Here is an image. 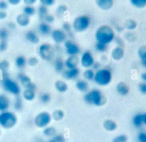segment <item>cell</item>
<instances>
[{"label": "cell", "mask_w": 146, "mask_h": 142, "mask_svg": "<svg viewBox=\"0 0 146 142\" xmlns=\"http://www.w3.org/2000/svg\"><path fill=\"white\" fill-rule=\"evenodd\" d=\"M133 125L136 128H140L143 125L142 113H137L134 115L132 119Z\"/></svg>", "instance_id": "29"}, {"label": "cell", "mask_w": 146, "mask_h": 142, "mask_svg": "<svg viewBox=\"0 0 146 142\" xmlns=\"http://www.w3.org/2000/svg\"><path fill=\"white\" fill-rule=\"evenodd\" d=\"M64 46L67 54L70 56H76L80 51L79 46L70 40H66L64 42Z\"/></svg>", "instance_id": "10"}, {"label": "cell", "mask_w": 146, "mask_h": 142, "mask_svg": "<svg viewBox=\"0 0 146 142\" xmlns=\"http://www.w3.org/2000/svg\"><path fill=\"white\" fill-rule=\"evenodd\" d=\"M39 3L40 5L48 7L54 5L55 3V1L54 0H40Z\"/></svg>", "instance_id": "45"}, {"label": "cell", "mask_w": 146, "mask_h": 142, "mask_svg": "<svg viewBox=\"0 0 146 142\" xmlns=\"http://www.w3.org/2000/svg\"><path fill=\"white\" fill-rule=\"evenodd\" d=\"M43 21V22L50 25L55 21V17L51 14H48L44 17Z\"/></svg>", "instance_id": "46"}, {"label": "cell", "mask_w": 146, "mask_h": 142, "mask_svg": "<svg viewBox=\"0 0 146 142\" xmlns=\"http://www.w3.org/2000/svg\"><path fill=\"white\" fill-rule=\"evenodd\" d=\"M142 119H143V124L146 126V112L142 113Z\"/></svg>", "instance_id": "57"}, {"label": "cell", "mask_w": 146, "mask_h": 142, "mask_svg": "<svg viewBox=\"0 0 146 142\" xmlns=\"http://www.w3.org/2000/svg\"><path fill=\"white\" fill-rule=\"evenodd\" d=\"M95 37L97 42L108 45L114 40L115 34L113 29L110 26L103 25L96 30Z\"/></svg>", "instance_id": "1"}, {"label": "cell", "mask_w": 146, "mask_h": 142, "mask_svg": "<svg viewBox=\"0 0 146 142\" xmlns=\"http://www.w3.org/2000/svg\"><path fill=\"white\" fill-rule=\"evenodd\" d=\"M17 79L25 89H30L35 91L36 90V85L31 81L30 77L27 74L20 72L17 74Z\"/></svg>", "instance_id": "9"}, {"label": "cell", "mask_w": 146, "mask_h": 142, "mask_svg": "<svg viewBox=\"0 0 146 142\" xmlns=\"http://www.w3.org/2000/svg\"><path fill=\"white\" fill-rule=\"evenodd\" d=\"M111 57L115 61L121 60L124 56V50L122 47L116 46L111 51Z\"/></svg>", "instance_id": "19"}, {"label": "cell", "mask_w": 146, "mask_h": 142, "mask_svg": "<svg viewBox=\"0 0 146 142\" xmlns=\"http://www.w3.org/2000/svg\"><path fill=\"white\" fill-rule=\"evenodd\" d=\"M50 35L52 41L56 44H60L63 42L64 43L67 38V34L60 29L52 30Z\"/></svg>", "instance_id": "11"}, {"label": "cell", "mask_w": 146, "mask_h": 142, "mask_svg": "<svg viewBox=\"0 0 146 142\" xmlns=\"http://www.w3.org/2000/svg\"><path fill=\"white\" fill-rule=\"evenodd\" d=\"M137 22L133 19H128L125 21L124 26L128 30L131 31L135 30L137 27Z\"/></svg>", "instance_id": "33"}, {"label": "cell", "mask_w": 146, "mask_h": 142, "mask_svg": "<svg viewBox=\"0 0 146 142\" xmlns=\"http://www.w3.org/2000/svg\"><path fill=\"white\" fill-rule=\"evenodd\" d=\"M84 101L88 104L94 105L97 107L104 105L106 101V98L98 89H92L86 93L83 97Z\"/></svg>", "instance_id": "2"}, {"label": "cell", "mask_w": 146, "mask_h": 142, "mask_svg": "<svg viewBox=\"0 0 146 142\" xmlns=\"http://www.w3.org/2000/svg\"><path fill=\"white\" fill-rule=\"evenodd\" d=\"M55 142H66V139L62 134H56L52 138Z\"/></svg>", "instance_id": "48"}, {"label": "cell", "mask_w": 146, "mask_h": 142, "mask_svg": "<svg viewBox=\"0 0 146 142\" xmlns=\"http://www.w3.org/2000/svg\"><path fill=\"white\" fill-rule=\"evenodd\" d=\"M95 3L96 6L103 10H108L111 9L114 4L113 0H96Z\"/></svg>", "instance_id": "18"}, {"label": "cell", "mask_w": 146, "mask_h": 142, "mask_svg": "<svg viewBox=\"0 0 146 142\" xmlns=\"http://www.w3.org/2000/svg\"><path fill=\"white\" fill-rule=\"evenodd\" d=\"M80 62L83 68L88 69L92 66L95 61L92 53L89 51H86L82 54Z\"/></svg>", "instance_id": "12"}, {"label": "cell", "mask_w": 146, "mask_h": 142, "mask_svg": "<svg viewBox=\"0 0 146 142\" xmlns=\"http://www.w3.org/2000/svg\"><path fill=\"white\" fill-rule=\"evenodd\" d=\"M43 135L47 137H53L56 134V129L52 126H47L43 128Z\"/></svg>", "instance_id": "28"}, {"label": "cell", "mask_w": 146, "mask_h": 142, "mask_svg": "<svg viewBox=\"0 0 146 142\" xmlns=\"http://www.w3.org/2000/svg\"><path fill=\"white\" fill-rule=\"evenodd\" d=\"M22 97L27 101H32L36 97V91L30 89H25L22 93Z\"/></svg>", "instance_id": "22"}, {"label": "cell", "mask_w": 146, "mask_h": 142, "mask_svg": "<svg viewBox=\"0 0 146 142\" xmlns=\"http://www.w3.org/2000/svg\"><path fill=\"white\" fill-rule=\"evenodd\" d=\"M141 78L144 81V82H146V73H143L141 74Z\"/></svg>", "instance_id": "59"}, {"label": "cell", "mask_w": 146, "mask_h": 142, "mask_svg": "<svg viewBox=\"0 0 146 142\" xmlns=\"http://www.w3.org/2000/svg\"><path fill=\"white\" fill-rule=\"evenodd\" d=\"M80 71L78 68L67 69L62 72V77L66 80H72L76 78L79 74Z\"/></svg>", "instance_id": "13"}, {"label": "cell", "mask_w": 146, "mask_h": 142, "mask_svg": "<svg viewBox=\"0 0 146 142\" xmlns=\"http://www.w3.org/2000/svg\"><path fill=\"white\" fill-rule=\"evenodd\" d=\"M141 64L143 67H144V68H146V60L141 61Z\"/></svg>", "instance_id": "60"}, {"label": "cell", "mask_w": 146, "mask_h": 142, "mask_svg": "<svg viewBox=\"0 0 146 142\" xmlns=\"http://www.w3.org/2000/svg\"><path fill=\"white\" fill-rule=\"evenodd\" d=\"M54 87L56 91L59 93H64L68 90V85L63 80H58L55 82Z\"/></svg>", "instance_id": "23"}, {"label": "cell", "mask_w": 146, "mask_h": 142, "mask_svg": "<svg viewBox=\"0 0 146 142\" xmlns=\"http://www.w3.org/2000/svg\"><path fill=\"white\" fill-rule=\"evenodd\" d=\"M38 53L39 57L43 60L49 61L54 57V49L52 46L48 43H43L38 48Z\"/></svg>", "instance_id": "8"}, {"label": "cell", "mask_w": 146, "mask_h": 142, "mask_svg": "<svg viewBox=\"0 0 146 142\" xmlns=\"http://www.w3.org/2000/svg\"><path fill=\"white\" fill-rule=\"evenodd\" d=\"M138 88L141 93L143 94H146V82H143L139 84Z\"/></svg>", "instance_id": "50"}, {"label": "cell", "mask_w": 146, "mask_h": 142, "mask_svg": "<svg viewBox=\"0 0 146 142\" xmlns=\"http://www.w3.org/2000/svg\"><path fill=\"white\" fill-rule=\"evenodd\" d=\"M39 33L42 36H47L51 33V27L50 24H48L44 22H41L38 27Z\"/></svg>", "instance_id": "20"}, {"label": "cell", "mask_w": 146, "mask_h": 142, "mask_svg": "<svg viewBox=\"0 0 146 142\" xmlns=\"http://www.w3.org/2000/svg\"><path fill=\"white\" fill-rule=\"evenodd\" d=\"M34 142H44V140L42 138H36Z\"/></svg>", "instance_id": "61"}, {"label": "cell", "mask_w": 146, "mask_h": 142, "mask_svg": "<svg viewBox=\"0 0 146 142\" xmlns=\"http://www.w3.org/2000/svg\"><path fill=\"white\" fill-rule=\"evenodd\" d=\"M25 38L32 44H37L39 42V37L38 34L34 30H29L25 33Z\"/></svg>", "instance_id": "17"}, {"label": "cell", "mask_w": 146, "mask_h": 142, "mask_svg": "<svg viewBox=\"0 0 146 142\" xmlns=\"http://www.w3.org/2000/svg\"><path fill=\"white\" fill-rule=\"evenodd\" d=\"M9 7V4L7 1H0V10L6 11Z\"/></svg>", "instance_id": "52"}, {"label": "cell", "mask_w": 146, "mask_h": 142, "mask_svg": "<svg viewBox=\"0 0 146 142\" xmlns=\"http://www.w3.org/2000/svg\"><path fill=\"white\" fill-rule=\"evenodd\" d=\"M137 54L141 61L146 60V45H142L139 47L137 50Z\"/></svg>", "instance_id": "38"}, {"label": "cell", "mask_w": 146, "mask_h": 142, "mask_svg": "<svg viewBox=\"0 0 146 142\" xmlns=\"http://www.w3.org/2000/svg\"><path fill=\"white\" fill-rule=\"evenodd\" d=\"M11 105L9 97L5 93L0 94V112L8 111Z\"/></svg>", "instance_id": "15"}, {"label": "cell", "mask_w": 146, "mask_h": 142, "mask_svg": "<svg viewBox=\"0 0 146 142\" xmlns=\"http://www.w3.org/2000/svg\"><path fill=\"white\" fill-rule=\"evenodd\" d=\"M67 10V6L61 4V5H59L57 7L56 10V14L60 16V15H63L66 13Z\"/></svg>", "instance_id": "44"}, {"label": "cell", "mask_w": 146, "mask_h": 142, "mask_svg": "<svg viewBox=\"0 0 146 142\" xmlns=\"http://www.w3.org/2000/svg\"><path fill=\"white\" fill-rule=\"evenodd\" d=\"M10 30L6 27H1L0 28V41H6L9 37Z\"/></svg>", "instance_id": "39"}, {"label": "cell", "mask_w": 146, "mask_h": 142, "mask_svg": "<svg viewBox=\"0 0 146 142\" xmlns=\"http://www.w3.org/2000/svg\"><path fill=\"white\" fill-rule=\"evenodd\" d=\"M0 135H1V129H0Z\"/></svg>", "instance_id": "63"}, {"label": "cell", "mask_w": 146, "mask_h": 142, "mask_svg": "<svg viewBox=\"0 0 146 142\" xmlns=\"http://www.w3.org/2000/svg\"><path fill=\"white\" fill-rule=\"evenodd\" d=\"M79 59L77 56H70L64 61V65L67 69H72L77 68L79 63Z\"/></svg>", "instance_id": "16"}, {"label": "cell", "mask_w": 146, "mask_h": 142, "mask_svg": "<svg viewBox=\"0 0 146 142\" xmlns=\"http://www.w3.org/2000/svg\"><path fill=\"white\" fill-rule=\"evenodd\" d=\"M47 142H55V141L54 140H52V139H50V140H48Z\"/></svg>", "instance_id": "62"}, {"label": "cell", "mask_w": 146, "mask_h": 142, "mask_svg": "<svg viewBox=\"0 0 146 142\" xmlns=\"http://www.w3.org/2000/svg\"><path fill=\"white\" fill-rule=\"evenodd\" d=\"M15 65L18 69H23L27 65V59L23 56H18L15 58Z\"/></svg>", "instance_id": "26"}, {"label": "cell", "mask_w": 146, "mask_h": 142, "mask_svg": "<svg viewBox=\"0 0 146 142\" xmlns=\"http://www.w3.org/2000/svg\"><path fill=\"white\" fill-rule=\"evenodd\" d=\"M15 22L17 25L22 27H26L30 23V17L25 15L23 13L17 15Z\"/></svg>", "instance_id": "14"}, {"label": "cell", "mask_w": 146, "mask_h": 142, "mask_svg": "<svg viewBox=\"0 0 146 142\" xmlns=\"http://www.w3.org/2000/svg\"><path fill=\"white\" fill-rule=\"evenodd\" d=\"M108 46L106 44L97 42L95 45V49L99 52H104L107 50Z\"/></svg>", "instance_id": "43"}, {"label": "cell", "mask_w": 146, "mask_h": 142, "mask_svg": "<svg viewBox=\"0 0 146 142\" xmlns=\"http://www.w3.org/2000/svg\"><path fill=\"white\" fill-rule=\"evenodd\" d=\"M7 17V13L6 11L0 10V20H4Z\"/></svg>", "instance_id": "56"}, {"label": "cell", "mask_w": 146, "mask_h": 142, "mask_svg": "<svg viewBox=\"0 0 146 142\" xmlns=\"http://www.w3.org/2000/svg\"><path fill=\"white\" fill-rule=\"evenodd\" d=\"M1 82L2 87L6 92L15 96H19L21 89L18 82L10 78L9 76L2 77Z\"/></svg>", "instance_id": "5"}, {"label": "cell", "mask_w": 146, "mask_h": 142, "mask_svg": "<svg viewBox=\"0 0 146 142\" xmlns=\"http://www.w3.org/2000/svg\"><path fill=\"white\" fill-rule=\"evenodd\" d=\"M39 63L38 58L35 56H31L27 60V65L31 67H35Z\"/></svg>", "instance_id": "41"}, {"label": "cell", "mask_w": 146, "mask_h": 142, "mask_svg": "<svg viewBox=\"0 0 146 142\" xmlns=\"http://www.w3.org/2000/svg\"><path fill=\"white\" fill-rule=\"evenodd\" d=\"M103 127L106 131L112 132L117 128V124L113 120L106 119L103 123Z\"/></svg>", "instance_id": "24"}, {"label": "cell", "mask_w": 146, "mask_h": 142, "mask_svg": "<svg viewBox=\"0 0 146 142\" xmlns=\"http://www.w3.org/2000/svg\"><path fill=\"white\" fill-rule=\"evenodd\" d=\"M13 107L17 111H20L22 110L23 108V101L22 97H20L19 96H15L13 102Z\"/></svg>", "instance_id": "30"}, {"label": "cell", "mask_w": 146, "mask_h": 142, "mask_svg": "<svg viewBox=\"0 0 146 142\" xmlns=\"http://www.w3.org/2000/svg\"><path fill=\"white\" fill-rule=\"evenodd\" d=\"M51 117L55 121H60L64 117V112L62 109H56L51 114Z\"/></svg>", "instance_id": "31"}, {"label": "cell", "mask_w": 146, "mask_h": 142, "mask_svg": "<svg viewBox=\"0 0 146 142\" xmlns=\"http://www.w3.org/2000/svg\"><path fill=\"white\" fill-rule=\"evenodd\" d=\"M112 74L111 71L107 68H100L95 73L94 81L99 86H107L111 82Z\"/></svg>", "instance_id": "4"}, {"label": "cell", "mask_w": 146, "mask_h": 142, "mask_svg": "<svg viewBox=\"0 0 146 142\" xmlns=\"http://www.w3.org/2000/svg\"><path fill=\"white\" fill-rule=\"evenodd\" d=\"M51 97L50 93L47 92H44L40 94L39 100L43 104H47L51 100Z\"/></svg>", "instance_id": "40"}, {"label": "cell", "mask_w": 146, "mask_h": 142, "mask_svg": "<svg viewBox=\"0 0 146 142\" xmlns=\"http://www.w3.org/2000/svg\"><path fill=\"white\" fill-rule=\"evenodd\" d=\"M137 139L139 142H146V132H140L138 133Z\"/></svg>", "instance_id": "49"}, {"label": "cell", "mask_w": 146, "mask_h": 142, "mask_svg": "<svg viewBox=\"0 0 146 142\" xmlns=\"http://www.w3.org/2000/svg\"><path fill=\"white\" fill-rule=\"evenodd\" d=\"M95 76L94 71L90 68L86 69L83 73V76L86 80L91 81L94 80Z\"/></svg>", "instance_id": "36"}, {"label": "cell", "mask_w": 146, "mask_h": 142, "mask_svg": "<svg viewBox=\"0 0 146 142\" xmlns=\"http://www.w3.org/2000/svg\"><path fill=\"white\" fill-rule=\"evenodd\" d=\"M129 2L133 7L138 9L144 8L146 6V0H130Z\"/></svg>", "instance_id": "37"}, {"label": "cell", "mask_w": 146, "mask_h": 142, "mask_svg": "<svg viewBox=\"0 0 146 142\" xmlns=\"http://www.w3.org/2000/svg\"><path fill=\"white\" fill-rule=\"evenodd\" d=\"M128 137L124 134H120L115 136L112 140V142H127Z\"/></svg>", "instance_id": "42"}, {"label": "cell", "mask_w": 146, "mask_h": 142, "mask_svg": "<svg viewBox=\"0 0 146 142\" xmlns=\"http://www.w3.org/2000/svg\"><path fill=\"white\" fill-rule=\"evenodd\" d=\"M36 11L33 6H25L23 9V13L30 17L34 15Z\"/></svg>", "instance_id": "34"}, {"label": "cell", "mask_w": 146, "mask_h": 142, "mask_svg": "<svg viewBox=\"0 0 146 142\" xmlns=\"http://www.w3.org/2000/svg\"><path fill=\"white\" fill-rule=\"evenodd\" d=\"M16 27L17 24L14 22H9L6 25V28L9 30H13L15 29Z\"/></svg>", "instance_id": "53"}, {"label": "cell", "mask_w": 146, "mask_h": 142, "mask_svg": "<svg viewBox=\"0 0 146 142\" xmlns=\"http://www.w3.org/2000/svg\"><path fill=\"white\" fill-rule=\"evenodd\" d=\"M52 120L51 115L47 111L39 112L34 119V124L38 128H44L48 126Z\"/></svg>", "instance_id": "7"}, {"label": "cell", "mask_w": 146, "mask_h": 142, "mask_svg": "<svg viewBox=\"0 0 146 142\" xmlns=\"http://www.w3.org/2000/svg\"><path fill=\"white\" fill-rule=\"evenodd\" d=\"M10 67V63L6 60L0 61V72L2 74L8 73V70Z\"/></svg>", "instance_id": "35"}, {"label": "cell", "mask_w": 146, "mask_h": 142, "mask_svg": "<svg viewBox=\"0 0 146 142\" xmlns=\"http://www.w3.org/2000/svg\"><path fill=\"white\" fill-rule=\"evenodd\" d=\"M62 30L64 31L66 34L69 33L71 31V25L67 22H64L63 23L62 25Z\"/></svg>", "instance_id": "47"}, {"label": "cell", "mask_w": 146, "mask_h": 142, "mask_svg": "<svg viewBox=\"0 0 146 142\" xmlns=\"http://www.w3.org/2000/svg\"><path fill=\"white\" fill-rule=\"evenodd\" d=\"M116 90L120 96H126L129 91L128 86L124 82L121 81L117 84L116 86Z\"/></svg>", "instance_id": "21"}, {"label": "cell", "mask_w": 146, "mask_h": 142, "mask_svg": "<svg viewBox=\"0 0 146 142\" xmlns=\"http://www.w3.org/2000/svg\"><path fill=\"white\" fill-rule=\"evenodd\" d=\"M48 7L42 5H39L37 9V13L39 18L43 21L44 17L48 14Z\"/></svg>", "instance_id": "32"}, {"label": "cell", "mask_w": 146, "mask_h": 142, "mask_svg": "<svg viewBox=\"0 0 146 142\" xmlns=\"http://www.w3.org/2000/svg\"><path fill=\"white\" fill-rule=\"evenodd\" d=\"M75 86L76 89L80 92H84L88 90V84L84 80H79L76 81L75 83Z\"/></svg>", "instance_id": "27"}, {"label": "cell", "mask_w": 146, "mask_h": 142, "mask_svg": "<svg viewBox=\"0 0 146 142\" xmlns=\"http://www.w3.org/2000/svg\"><path fill=\"white\" fill-rule=\"evenodd\" d=\"M90 18L86 15H80L76 17L72 22V27L76 32H83L90 26Z\"/></svg>", "instance_id": "6"}, {"label": "cell", "mask_w": 146, "mask_h": 142, "mask_svg": "<svg viewBox=\"0 0 146 142\" xmlns=\"http://www.w3.org/2000/svg\"><path fill=\"white\" fill-rule=\"evenodd\" d=\"M7 2L9 5H10L12 6H17L21 3L20 0H8Z\"/></svg>", "instance_id": "55"}, {"label": "cell", "mask_w": 146, "mask_h": 142, "mask_svg": "<svg viewBox=\"0 0 146 142\" xmlns=\"http://www.w3.org/2000/svg\"><path fill=\"white\" fill-rule=\"evenodd\" d=\"M23 2L25 5V6H33L36 2V0H23Z\"/></svg>", "instance_id": "54"}, {"label": "cell", "mask_w": 146, "mask_h": 142, "mask_svg": "<svg viewBox=\"0 0 146 142\" xmlns=\"http://www.w3.org/2000/svg\"><path fill=\"white\" fill-rule=\"evenodd\" d=\"M18 118L14 112L9 110L0 112V127L2 128L11 129L15 127Z\"/></svg>", "instance_id": "3"}, {"label": "cell", "mask_w": 146, "mask_h": 142, "mask_svg": "<svg viewBox=\"0 0 146 142\" xmlns=\"http://www.w3.org/2000/svg\"><path fill=\"white\" fill-rule=\"evenodd\" d=\"M53 65L55 70L58 73H61L64 70V68L65 67L64 62L60 57H57L54 60Z\"/></svg>", "instance_id": "25"}, {"label": "cell", "mask_w": 146, "mask_h": 142, "mask_svg": "<svg viewBox=\"0 0 146 142\" xmlns=\"http://www.w3.org/2000/svg\"><path fill=\"white\" fill-rule=\"evenodd\" d=\"M92 66H93V68H94V69H96V70H98L99 69L100 65H99V64L98 63V62H94V64H93Z\"/></svg>", "instance_id": "58"}, {"label": "cell", "mask_w": 146, "mask_h": 142, "mask_svg": "<svg viewBox=\"0 0 146 142\" xmlns=\"http://www.w3.org/2000/svg\"><path fill=\"white\" fill-rule=\"evenodd\" d=\"M8 48L7 41H0V52H5Z\"/></svg>", "instance_id": "51"}]
</instances>
